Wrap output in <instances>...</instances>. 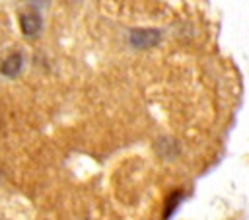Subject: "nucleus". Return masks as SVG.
I'll return each mask as SVG.
<instances>
[{
  "label": "nucleus",
  "instance_id": "nucleus-1",
  "mask_svg": "<svg viewBox=\"0 0 249 220\" xmlns=\"http://www.w3.org/2000/svg\"><path fill=\"white\" fill-rule=\"evenodd\" d=\"M158 39H160V31H156V29H134L130 33V41L138 49L154 47L158 43Z\"/></svg>",
  "mask_w": 249,
  "mask_h": 220
},
{
  "label": "nucleus",
  "instance_id": "nucleus-2",
  "mask_svg": "<svg viewBox=\"0 0 249 220\" xmlns=\"http://www.w3.org/2000/svg\"><path fill=\"white\" fill-rule=\"evenodd\" d=\"M21 64H23V58H21V53H10L4 60H2V64H0V72L4 74V76H8V78H14L19 70H21Z\"/></svg>",
  "mask_w": 249,
  "mask_h": 220
},
{
  "label": "nucleus",
  "instance_id": "nucleus-3",
  "mask_svg": "<svg viewBox=\"0 0 249 220\" xmlns=\"http://www.w3.org/2000/svg\"><path fill=\"white\" fill-rule=\"evenodd\" d=\"M19 27L25 35H37L41 31V18L37 14H21L19 18Z\"/></svg>",
  "mask_w": 249,
  "mask_h": 220
},
{
  "label": "nucleus",
  "instance_id": "nucleus-4",
  "mask_svg": "<svg viewBox=\"0 0 249 220\" xmlns=\"http://www.w3.org/2000/svg\"><path fill=\"white\" fill-rule=\"evenodd\" d=\"M179 199H181V193H175L173 197H169V202H167V208H165V218L169 216V210L173 212V208L177 206V202H179Z\"/></svg>",
  "mask_w": 249,
  "mask_h": 220
}]
</instances>
